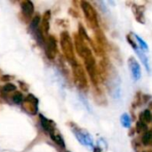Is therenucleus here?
I'll return each mask as SVG.
<instances>
[{"mask_svg":"<svg viewBox=\"0 0 152 152\" xmlns=\"http://www.w3.org/2000/svg\"><path fill=\"white\" fill-rule=\"evenodd\" d=\"M60 42H61V50L66 57V59L68 60V61L72 65L73 63H75L77 61L75 59V54H74V47H73V42L72 39L69 36V34L66 31L62 32L61 34V38H60Z\"/></svg>","mask_w":152,"mask_h":152,"instance_id":"obj_1","label":"nucleus"},{"mask_svg":"<svg viewBox=\"0 0 152 152\" xmlns=\"http://www.w3.org/2000/svg\"><path fill=\"white\" fill-rule=\"evenodd\" d=\"M72 70L74 81L77 86H78L79 88H86L87 86V79L83 67L77 61H76L72 64Z\"/></svg>","mask_w":152,"mask_h":152,"instance_id":"obj_2","label":"nucleus"},{"mask_svg":"<svg viewBox=\"0 0 152 152\" xmlns=\"http://www.w3.org/2000/svg\"><path fill=\"white\" fill-rule=\"evenodd\" d=\"M81 7L84 12L85 17L86 18L90 26L93 28H96L98 26V18H97V13H96L94 8L92 6V4L90 3H88L86 1L81 2Z\"/></svg>","mask_w":152,"mask_h":152,"instance_id":"obj_3","label":"nucleus"},{"mask_svg":"<svg viewBox=\"0 0 152 152\" xmlns=\"http://www.w3.org/2000/svg\"><path fill=\"white\" fill-rule=\"evenodd\" d=\"M45 53L48 59L53 60L57 55V41L53 36H49L45 41Z\"/></svg>","mask_w":152,"mask_h":152,"instance_id":"obj_4","label":"nucleus"},{"mask_svg":"<svg viewBox=\"0 0 152 152\" xmlns=\"http://www.w3.org/2000/svg\"><path fill=\"white\" fill-rule=\"evenodd\" d=\"M72 132L75 134L77 141L85 146L87 147H93L94 146V141L91 137V135L85 130L80 129L79 127H74L72 128Z\"/></svg>","mask_w":152,"mask_h":152,"instance_id":"obj_5","label":"nucleus"},{"mask_svg":"<svg viewBox=\"0 0 152 152\" xmlns=\"http://www.w3.org/2000/svg\"><path fill=\"white\" fill-rule=\"evenodd\" d=\"M75 46H76V50H77V53L83 59L85 57H86L87 55H89L90 53H92L91 50L86 45L84 39L79 35H76V37H75Z\"/></svg>","mask_w":152,"mask_h":152,"instance_id":"obj_6","label":"nucleus"},{"mask_svg":"<svg viewBox=\"0 0 152 152\" xmlns=\"http://www.w3.org/2000/svg\"><path fill=\"white\" fill-rule=\"evenodd\" d=\"M85 64H86V69L93 81L96 79V64H95V60L94 57L93 56V53H90L86 57L84 58Z\"/></svg>","mask_w":152,"mask_h":152,"instance_id":"obj_7","label":"nucleus"},{"mask_svg":"<svg viewBox=\"0 0 152 152\" xmlns=\"http://www.w3.org/2000/svg\"><path fill=\"white\" fill-rule=\"evenodd\" d=\"M37 99L34 95L29 94L23 101V107L28 113H30L31 115H35L37 112Z\"/></svg>","mask_w":152,"mask_h":152,"instance_id":"obj_8","label":"nucleus"},{"mask_svg":"<svg viewBox=\"0 0 152 152\" xmlns=\"http://www.w3.org/2000/svg\"><path fill=\"white\" fill-rule=\"evenodd\" d=\"M128 66H129V69L131 71L134 80V81L139 80L142 77V70H141V67L138 61L134 57H130L128 59Z\"/></svg>","mask_w":152,"mask_h":152,"instance_id":"obj_9","label":"nucleus"},{"mask_svg":"<svg viewBox=\"0 0 152 152\" xmlns=\"http://www.w3.org/2000/svg\"><path fill=\"white\" fill-rule=\"evenodd\" d=\"M50 19H51V11L47 10L44 15H43V19L41 21V32L43 34V36H48V31H49V28H50Z\"/></svg>","mask_w":152,"mask_h":152,"instance_id":"obj_10","label":"nucleus"},{"mask_svg":"<svg viewBox=\"0 0 152 152\" xmlns=\"http://www.w3.org/2000/svg\"><path fill=\"white\" fill-rule=\"evenodd\" d=\"M132 46H133V48L134 49V51H135V53H137V55L139 56L141 61L142 62V64L144 65V67L146 68V69L148 70V72H150V71H151V66H150V61H149L148 57L145 55V53L142 52V50H141V48H139L135 44H134Z\"/></svg>","mask_w":152,"mask_h":152,"instance_id":"obj_11","label":"nucleus"},{"mask_svg":"<svg viewBox=\"0 0 152 152\" xmlns=\"http://www.w3.org/2000/svg\"><path fill=\"white\" fill-rule=\"evenodd\" d=\"M39 118H40L41 125H42V127L44 128V130H45V131L48 132L49 134H51L53 131L55 130V124H54L52 120L47 119V118H45L43 115H40Z\"/></svg>","mask_w":152,"mask_h":152,"instance_id":"obj_12","label":"nucleus"},{"mask_svg":"<svg viewBox=\"0 0 152 152\" xmlns=\"http://www.w3.org/2000/svg\"><path fill=\"white\" fill-rule=\"evenodd\" d=\"M21 10H22V13L25 16L30 17L34 12V4H33V3L31 1H29V0L23 1L21 3Z\"/></svg>","mask_w":152,"mask_h":152,"instance_id":"obj_13","label":"nucleus"},{"mask_svg":"<svg viewBox=\"0 0 152 152\" xmlns=\"http://www.w3.org/2000/svg\"><path fill=\"white\" fill-rule=\"evenodd\" d=\"M50 134V136H51V138L53 139V141L56 143V144H58L60 147H61V148H65V142H64V140H63V138L61 137V134L58 132V131H56V129L54 130V131H53L51 134Z\"/></svg>","mask_w":152,"mask_h":152,"instance_id":"obj_14","label":"nucleus"},{"mask_svg":"<svg viewBox=\"0 0 152 152\" xmlns=\"http://www.w3.org/2000/svg\"><path fill=\"white\" fill-rule=\"evenodd\" d=\"M151 113L149 110H144L143 112H142V114L140 115V121L144 123V124H148L151 121Z\"/></svg>","mask_w":152,"mask_h":152,"instance_id":"obj_15","label":"nucleus"},{"mask_svg":"<svg viewBox=\"0 0 152 152\" xmlns=\"http://www.w3.org/2000/svg\"><path fill=\"white\" fill-rule=\"evenodd\" d=\"M120 123L123 127L129 128L131 126V118L127 113H124L120 118Z\"/></svg>","mask_w":152,"mask_h":152,"instance_id":"obj_16","label":"nucleus"},{"mask_svg":"<svg viewBox=\"0 0 152 152\" xmlns=\"http://www.w3.org/2000/svg\"><path fill=\"white\" fill-rule=\"evenodd\" d=\"M142 142L143 143V145L148 146V145H151L152 144V131H147L144 133L142 138Z\"/></svg>","mask_w":152,"mask_h":152,"instance_id":"obj_17","label":"nucleus"},{"mask_svg":"<svg viewBox=\"0 0 152 152\" xmlns=\"http://www.w3.org/2000/svg\"><path fill=\"white\" fill-rule=\"evenodd\" d=\"M134 37L136 39V41L138 42V44L140 45V48L142 49V51H149V46H148V45L146 44V42L144 40H142L139 36H137L135 34H134Z\"/></svg>","mask_w":152,"mask_h":152,"instance_id":"obj_18","label":"nucleus"},{"mask_svg":"<svg viewBox=\"0 0 152 152\" xmlns=\"http://www.w3.org/2000/svg\"><path fill=\"white\" fill-rule=\"evenodd\" d=\"M12 101L15 104H20L21 102H23V96L22 94H20V92H16L13 96H12Z\"/></svg>","mask_w":152,"mask_h":152,"instance_id":"obj_19","label":"nucleus"},{"mask_svg":"<svg viewBox=\"0 0 152 152\" xmlns=\"http://www.w3.org/2000/svg\"><path fill=\"white\" fill-rule=\"evenodd\" d=\"M2 90H3V92H4V93H9V92H12V91L16 90V86H15L13 84L7 83V84H5V85L3 86Z\"/></svg>","mask_w":152,"mask_h":152,"instance_id":"obj_20","label":"nucleus"},{"mask_svg":"<svg viewBox=\"0 0 152 152\" xmlns=\"http://www.w3.org/2000/svg\"><path fill=\"white\" fill-rule=\"evenodd\" d=\"M41 20H40V16L39 15H37L33 18L32 21H31V28L32 29H37L38 28V25L40 23Z\"/></svg>","mask_w":152,"mask_h":152,"instance_id":"obj_21","label":"nucleus"},{"mask_svg":"<svg viewBox=\"0 0 152 152\" xmlns=\"http://www.w3.org/2000/svg\"><path fill=\"white\" fill-rule=\"evenodd\" d=\"M136 127H137V132L138 133H142V132H147V125L139 121L137 122V125H136Z\"/></svg>","mask_w":152,"mask_h":152,"instance_id":"obj_22","label":"nucleus"},{"mask_svg":"<svg viewBox=\"0 0 152 152\" xmlns=\"http://www.w3.org/2000/svg\"><path fill=\"white\" fill-rule=\"evenodd\" d=\"M94 152H102V150L99 147H97V148H94Z\"/></svg>","mask_w":152,"mask_h":152,"instance_id":"obj_23","label":"nucleus"},{"mask_svg":"<svg viewBox=\"0 0 152 152\" xmlns=\"http://www.w3.org/2000/svg\"><path fill=\"white\" fill-rule=\"evenodd\" d=\"M151 120H152V118H151Z\"/></svg>","mask_w":152,"mask_h":152,"instance_id":"obj_24","label":"nucleus"},{"mask_svg":"<svg viewBox=\"0 0 152 152\" xmlns=\"http://www.w3.org/2000/svg\"><path fill=\"white\" fill-rule=\"evenodd\" d=\"M67 152H69V151H67Z\"/></svg>","mask_w":152,"mask_h":152,"instance_id":"obj_25","label":"nucleus"}]
</instances>
